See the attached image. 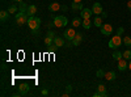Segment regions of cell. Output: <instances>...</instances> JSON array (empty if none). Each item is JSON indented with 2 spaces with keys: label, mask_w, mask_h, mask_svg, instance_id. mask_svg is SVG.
Listing matches in <instances>:
<instances>
[{
  "label": "cell",
  "mask_w": 131,
  "mask_h": 97,
  "mask_svg": "<svg viewBox=\"0 0 131 97\" xmlns=\"http://www.w3.org/2000/svg\"><path fill=\"white\" fill-rule=\"evenodd\" d=\"M28 25H29V29L33 31V34H38L39 33V25H41V18L37 17V16H29V20H28Z\"/></svg>",
  "instance_id": "cell-1"
},
{
  "label": "cell",
  "mask_w": 131,
  "mask_h": 97,
  "mask_svg": "<svg viewBox=\"0 0 131 97\" xmlns=\"http://www.w3.org/2000/svg\"><path fill=\"white\" fill-rule=\"evenodd\" d=\"M15 20H16V23L18 26L21 25H25L28 24V20H29V15L26 12H21V10H18V13L15 15Z\"/></svg>",
  "instance_id": "cell-2"
},
{
  "label": "cell",
  "mask_w": 131,
  "mask_h": 97,
  "mask_svg": "<svg viewBox=\"0 0 131 97\" xmlns=\"http://www.w3.org/2000/svg\"><path fill=\"white\" fill-rule=\"evenodd\" d=\"M52 24L57 28H64L68 24V20L64 16H52Z\"/></svg>",
  "instance_id": "cell-3"
},
{
  "label": "cell",
  "mask_w": 131,
  "mask_h": 97,
  "mask_svg": "<svg viewBox=\"0 0 131 97\" xmlns=\"http://www.w3.org/2000/svg\"><path fill=\"white\" fill-rule=\"evenodd\" d=\"M122 44H123L122 37L118 36V34H115L110 41H109V47H110V49H118L119 46H122Z\"/></svg>",
  "instance_id": "cell-4"
},
{
  "label": "cell",
  "mask_w": 131,
  "mask_h": 97,
  "mask_svg": "<svg viewBox=\"0 0 131 97\" xmlns=\"http://www.w3.org/2000/svg\"><path fill=\"white\" fill-rule=\"evenodd\" d=\"M75 36H76V31H75V29H73V28L64 30V33H63L64 39H67V41H72V39L75 38Z\"/></svg>",
  "instance_id": "cell-5"
},
{
  "label": "cell",
  "mask_w": 131,
  "mask_h": 97,
  "mask_svg": "<svg viewBox=\"0 0 131 97\" xmlns=\"http://www.w3.org/2000/svg\"><path fill=\"white\" fill-rule=\"evenodd\" d=\"M100 29H101L102 36H110V34L113 33V26H112L110 24H104Z\"/></svg>",
  "instance_id": "cell-6"
},
{
  "label": "cell",
  "mask_w": 131,
  "mask_h": 97,
  "mask_svg": "<svg viewBox=\"0 0 131 97\" xmlns=\"http://www.w3.org/2000/svg\"><path fill=\"white\" fill-rule=\"evenodd\" d=\"M28 92H29V84L24 83V84H21L18 87V93L15 94V96H25Z\"/></svg>",
  "instance_id": "cell-7"
},
{
  "label": "cell",
  "mask_w": 131,
  "mask_h": 97,
  "mask_svg": "<svg viewBox=\"0 0 131 97\" xmlns=\"http://www.w3.org/2000/svg\"><path fill=\"white\" fill-rule=\"evenodd\" d=\"M92 12H93V15H101L104 10H102V5L100 4V3H94L93 5H92Z\"/></svg>",
  "instance_id": "cell-8"
},
{
  "label": "cell",
  "mask_w": 131,
  "mask_h": 97,
  "mask_svg": "<svg viewBox=\"0 0 131 97\" xmlns=\"http://www.w3.org/2000/svg\"><path fill=\"white\" fill-rule=\"evenodd\" d=\"M127 68H128V64L126 63L125 58L119 59V60H118V70H119V71H125V70H127Z\"/></svg>",
  "instance_id": "cell-9"
},
{
  "label": "cell",
  "mask_w": 131,
  "mask_h": 97,
  "mask_svg": "<svg viewBox=\"0 0 131 97\" xmlns=\"http://www.w3.org/2000/svg\"><path fill=\"white\" fill-rule=\"evenodd\" d=\"M92 9H88V8H84L83 10H81V18L83 20H85V18H91V16H92Z\"/></svg>",
  "instance_id": "cell-10"
},
{
  "label": "cell",
  "mask_w": 131,
  "mask_h": 97,
  "mask_svg": "<svg viewBox=\"0 0 131 97\" xmlns=\"http://www.w3.org/2000/svg\"><path fill=\"white\" fill-rule=\"evenodd\" d=\"M81 41H83V34H81V33H76L75 38L72 39V45H73V46H79Z\"/></svg>",
  "instance_id": "cell-11"
},
{
  "label": "cell",
  "mask_w": 131,
  "mask_h": 97,
  "mask_svg": "<svg viewBox=\"0 0 131 97\" xmlns=\"http://www.w3.org/2000/svg\"><path fill=\"white\" fill-rule=\"evenodd\" d=\"M54 45L55 46H58V47H62V46H64V37L62 38V37H55L54 38Z\"/></svg>",
  "instance_id": "cell-12"
},
{
  "label": "cell",
  "mask_w": 131,
  "mask_h": 97,
  "mask_svg": "<svg viewBox=\"0 0 131 97\" xmlns=\"http://www.w3.org/2000/svg\"><path fill=\"white\" fill-rule=\"evenodd\" d=\"M115 78H117V75H115L114 71H107V72H105V79H106V80L112 81V80H114Z\"/></svg>",
  "instance_id": "cell-13"
},
{
  "label": "cell",
  "mask_w": 131,
  "mask_h": 97,
  "mask_svg": "<svg viewBox=\"0 0 131 97\" xmlns=\"http://www.w3.org/2000/svg\"><path fill=\"white\" fill-rule=\"evenodd\" d=\"M29 16H36V13H37V7L34 5V4H30L29 7H28V12H26Z\"/></svg>",
  "instance_id": "cell-14"
},
{
  "label": "cell",
  "mask_w": 131,
  "mask_h": 97,
  "mask_svg": "<svg viewBox=\"0 0 131 97\" xmlns=\"http://www.w3.org/2000/svg\"><path fill=\"white\" fill-rule=\"evenodd\" d=\"M60 8L62 7H60L59 3H52V4L49 5V10H50V12H57V10H59Z\"/></svg>",
  "instance_id": "cell-15"
},
{
  "label": "cell",
  "mask_w": 131,
  "mask_h": 97,
  "mask_svg": "<svg viewBox=\"0 0 131 97\" xmlns=\"http://www.w3.org/2000/svg\"><path fill=\"white\" fill-rule=\"evenodd\" d=\"M93 25L94 26H97V28H101L104 24H102V17H100V16H96L94 17V20H93Z\"/></svg>",
  "instance_id": "cell-16"
},
{
  "label": "cell",
  "mask_w": 131,
  "mask_h": 97,
  "mask_svg": "<svg viewBox=\"0 0 131 97\" xmlns=\"http://www.w3.org/2000/svg\"><path fill=\"white\" fill-rule=\"evenodd\" d=\"M81 24H83V18H80V17H75V18L72 20V26H73V28L81 26Z\"/></svg>",
  "instance_id": "cell-17"
},
{
  "label": "cell",
  "mask_w": 131,
  "mask_h": 97,
  "mask_svg": "<svg viewBox=\"0 0 131 97\" xmlns=\"http://www.w3.org/2000/svg\"><path fill=\"white\" fill-rule=\"evenodd\" d=\"M83 28L84 29H89L91 26H92V21H91V18H85V20H83Z\"/></svg>",
  "instance_id": "cell-18"
},
{
  "label": "cell",
  "mask_w": 131,
  "mask_h": 97,
  "mask_svg": "<svg viewBox=\"0 0 131 97\" xmlns=\"http://www.w3.org/2000/svg\"><path fill=\"white\" fill-rule=\"evenodd\" d=\"M123 45L127 46L128 49L131 47V36H126V37H123Z\"/></svg>",
  "instance_id": "cell-19"
},
{
  "label": "cell",
  "mask_w": 131,
  "mask_h": 97,
  "mask_svg": "<svg viewBox=\"0 0 131 97\" xmlns=\"http://www.w3.org/2000/svg\"><path fill=\"white\" fill-rule=\"evenodd\" d=\"M122 58H123V54H122L121 51H115V52L113 54V59L117 60V62H118L119 59H122Z\"/></svg>",
  "instance_id": "cell-20"
},
{
  "label": "cell",
  "mask_w": 131,
  "mask_h": 97,
  "mask_svg": "<svg viewBox=\"0 0 131 97\" xmlns=\"http://www.w3.org/2000/svg\"><path fill=\"white\" fill-rule=\"evenodd\" d=\"M71 8L73 9V10H83L84 8H83V4H80V3H73V4H71Z\"/></svg>",
  "instance_id": "cell-21"
},
{
  "label": "cell",
  "mask_w": 131,
  "mask_h": 97,
  "mask_svg": "<svg viewBox=\"0 0 131 97\" xmlns=\"http://www.w3.org/2000/svg\"><path fill=\"white\" fill-rule=\"evenodd\" d=\"M52 44H54V38H51V37L46 36V38H45V45L49 47V46H51Z\"/></svg>",
  "instance_id": "cell-22"
},
{
  "label": "cell",
  "mask_w": 131,
  "mask_h": 97,
  "mask_svg": "<svg viewBox=\"0 0 131 97\" xmlns=\"http://www.w3.org/2000/svg\"><path fill=\"white\" fill-rule=\"evenodd\" d=\"M8 12H9V15H15V13H17V5H10L9 8H8Z\"/></svg>",
  "instance_id": "cell-23"
},
{
  "label": "cell",
  "mask_w": 131,
  "mask_h": 97,
  "mask_svg": "<svg viewBox=\"0 0 131 97\" xmlns=\"http://www.w3.org/2000/svg\"><path fill=\"white\" fill-rule=\"evenodd\" d=\"M18 4H20V10H21V12H28V7L29 5L26 3L23 2V3H18Z\"/></svg>",
  "instance_id": "cell-24"
},
{
  "label": "cell",
  "mask_w": 131,
  "mask_h": 97,
  "mask_svg": "<svg viewBox=\"0 0 131 97\" xmlns=\"http://www.w3.org/2000/svg\"><path fill=\"white\" fill-rule=\"evenodd\" d=\"M8 15H9L8 10H2V12H0V18H2V21H5V18L8 17Z\"/></svg>",
  "instance_id": "cell-25"
},
{
  "label": "cell",
  "mask_w": 131,
  "mask_h": 97,
  "mask_svg": "<svg viewBox=\"0 0 131 97\" xmlns=\"http://www.w3.org/2000/svg\"><path fill=\"white\" fill-rule=\"evenodd\" d=\"M122 54H123V58L125 59H131V50H126Z\"/></svg>",
  "instance_id": "cell-26"
},
{
  "label": "cell",
  "mask_w": 131,
  "mask_h": 97,
  "mask_svg": "<svg viewBox=\"0 0 131 97\" xmlns=\"http://www.w3.org/2000/svg\"><path fill=\"white\" fill-rule=\"evenodd\" d=\"M93 96H94V97H106V96H107V92H98V91H97Z\"/></svg>",
  "instance_id": "cell-27"
},
{
  "label": "cell",
  "mask_w": 131,
  "mask_h": 97,
  "mask_svg": "<svg viewBox=\"0 0 131 97\" xmlns=\"http://www.w3.org/2000/svg\"><path fill=\"white\" fill-rule=\"evenodd\" d=\"M96 75H97V78H105V71L104 70H98Z\"/></svg>",
  "instance_id": "cell-28"
},
{
  "label": "cell",
  "mask_w": 131,
  "mask_h": 97,
  "mask_svg": "<svg viewBox=\"0 0 131 97\" xmlns=\"http://www.w3.org/2000/svg\"><path fill=\"white\" fill-rule=\"evenodd\" d=\"M97 91H98V92H106V87H105L104 84H100V85L97 87Z\"/></svg>",
  "instance_id": "cell-29"
},
{
  "label": "cell",
  "mask_w": 131,
  "mask_h": 97,
  "mask_svg": "<svg viewBox=\"0 0 131 97\" xmlns=\"http://www.w3.org/2000/svg\"><path fill=\"white\" fill-rule=\"evenodd\" d=\"M47 49H49V50H50L51 52H54V51H57V50H58L59 47H58V46H55V45H54V44H52V45H51V46H49Z\"/></svg>",
  "instance_id": "cell-30"
},
{
  "label": "cell",
  "mask_w": 131,
  "mask_h": 97,
  "mask_svg": "<svg viewBox=\"0 0 131 97\" xmlns=\"http://www.w3.org/2000/svg\"><path fill=\"white\" fill-rule=\"evenodd\" d=\"M123 33H125V29H123L122 26H121V28H118V29H117V34H118V36H122Z\"/></svg>",
  "instance_id": "cell-31"
},
{
  "label": "cell",
  "mask_w": 131,
  "mask_h": 97,
  "mask_svg": "<svg viewBox=\"0 0 131 97\" xmlns=\"http://www.w3.org/2000/svg\"><path fill=\"white\" fill-rule=\"evenodd\" d=\"M47 36H49V37H51V38H55V37H57V34L54 33L52 30H49V31H47Z\"/></svg>",
  "instance_id": "cell-32"
},
{
  "label": "cell",
  "mask_w": 131,
  "mask_h": 97,
  "mask_svg": "<svg viewBox=\"0 0 131 97\" xmlns=\"http://www.w3.org/2000/svg\"><path fill=\"white\" fill-rule=\"evenodd\" d=\"M66 92H67V93L72 92V87H71V85H67V87H66Z\"/></svg>",
  "instance_id": "cell-33"
},
{
  "label": "cell",
  "mask_w": 131,
  "mask_h": 97,
  "mask_svg": "<svg viewBox=\"0 0 131 97\" xmlns=\"http://www.w3.org/2000/svg\"><path fill=\"white\" fill-rule=\"evenodd\" d=\"M47 94H49V91L47 89H43L42 91V96H47Z\"/></svg>",
  "instance_id": "cell-34"
},
{
  "label": "cell",
  "mask_w": 131,
  "mask_h": 97,
  "mask_svg": "<svg viewBox=\"0 0 131 97\" xmlns=\"http://www.w3.org/2000/svg\"><path fill=\"white\" fill-rule=\"evenodd\" d=\"M127 8H128V10H131V0L127 2Z\"/></svg>",
  "instance_id": "cell-35"
},
{
  "label": "cell",
  "mask_w": 131,
  "mask_h": 97,
  "mask_svg": "<svg viewBox=\"0 0 131 97\" xmlns=\"http://www.w3.org/2000/svg\"><path fill=\"white\" fill-rule=\"evenodd\" d=\"M101 15H102V18H106V17H107V15H106V13H105V12H102V13H101Z\"/></svg>",
  "instance_id": "cell-36"
},
{
  "label": "cell",
  "mask_w": 131,
  "mask_h": 97,
  "mask_svg": "<svg viewBox=\"0 0 131 97\" xmlns=\"http://www.w3.org/2000/svg\"><path fill=\"white\" fill-rule=\"evenodd\" d=\"M72 2H73V3H81L83 0H72Z\"/></svg>",
  "instance_id": "cell-37"
},
{
  "label": "cell",
  "mask_w": 131,
  "mask_h": 97,
  "mask_svg": "<svg viewBox=\"0 0 131 97\" xmlns=\"http://www.w3.org/2000/svg\"><path fill=\"white\" fill-rule=\"evenodd\" d=\"M13 2H16V3H23L24 0H13Z\"/></svg>",
  "instance_id": "cell-38"
},
{
  "label": "cell",
  "mask_w": 131,
  "mask_h": 97,
  "mask_svg": "<svg viewBox=\"0 0 131 97\" xmlns=\"http://www.w3.org/2000/svg\"><path fill=\"white\" fill-rule=\"evenodd\" d=\"M128 70H131V62H130V64H128Z\"/></svg>",
  "instance_id": "cell-39"
}]
</instances>
